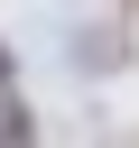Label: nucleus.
I'll use <instances>...</instances> for the list:
<instances>
[{"label":"nucleus","instance_id":"nucleus-1","mask_svg":"<svg viewBox=\"0 0 139 148\" xmlns=\"http://www.w3.org/2000/svg\"><path fill=\"white\" fill-rule=\"evenodd\" d=\"M0 139H28V111H19L9 92H0Z\"/></svg>","mask_w":139,"mask_h":148},{"label":"nucleus","instance_id":"nucleus-2","mask_svg":"<svg viewBox=\"0 0 139 148\" xmlns=\"http://www.w3.org/2000/svg\"><path fill=\"white\" fill-rule=\"evenodd\" d=\"M0 92H9V46H0Z\"/></svg>","mask_w":139,"mask_h":148}]
</instances>
